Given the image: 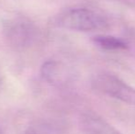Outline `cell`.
I'll list each match as a JSON object with an SVG mask.
<instances>
[{
    "mask_svg": "<svg viewBox=\"0 0 135 134\" xmlns=\"http://www.w3.org/2000/svg\"><path fill=\"white\" fill-rule=\"evenodd\" d=\"M92 87L100 94L135 106V89L112 75H97L92 80Z\"/></svg>",
    "mask_w": 135,
    "mask_h": 134,
    "instance_id": "cell-1",
    "label": "cell"
},
{
    "mask_svg": "<svg viewBox=\"0 0 135 134\" xmlns=\"http://www.w3.org/2000/svg\"><path fill=\"white\" fill-rule=\"evenodd\" d=\"M4 35L10 46L18 50L30 47L37 37V28L25 18H14L4 24Z\"/></svg>",
    "mask_w": 135,
    "mask_h": 134,
    "instance_id": "cell-2",
    "label": "cell"
},
{
    "mask_svg": "<svg viewBox=\"0 0 135 134\" xmlns=\"http://www.w3.org/2000/svg\"><path fill=\"white\" fill-rule=\"evenodd\" d=\"M60 27L77 31H91L103 29L106 21L98 14L86 8H74L58 19Z\"/></svg>",
    "mask_w": 135,
    "mask_h": 134,
    "instance_id": "cell-3",
    "label": "cell"
},
{
    "mask_svg": "<svg viewBox=\"0 0 135 134\" xmlns=\"http://www.w3.org/2000/svg\"><path fill=\"white\" fill-rule=\"evenodd\" d=\"M80 126L85 134H122L99 116L92 113L82 115Z\"/></svg>",
    "mask_w": 135,
    "mask_h": 134,
    "instance_id": "cell-4",
    "label": "cell"
},
{
    "mask_svg": "<svg viewBox=\"0 0 135 134\" xmlns=\"http://www.w3.org/2000/svg\"><path fill=\"white\" fill-rule=\"evenodd\" d=\"M93 41L98 47L108 51L124 50L128 48V44L123 39L112 36H96L93 39Z\"/></svg>",
    "mask_w": 135,
    "mask_h": 134,
    "instance_id": "cell-5",
    "label": "cell"
},
{
    "mask_svg": "<svg viewBox=\"0 0 135 134\" xmlns=\"http://www.w3.org/2000/svg\"><path fill=\"white\" fill-rule=\"evenodd\" d=\"M62 73V67L54 61L46 62L41 67V75L49 83H60Z\"/></svg>",
    "mask_w": 135,
    "mask_h": 134,
    "instance_id": "cell-6",
    "label": "cell"
},
{
    "mask_svg": "<svg viewBox=\"0 0 135 134\" xmlns=\"http://www.w3.org/2000/svg\"><path fill=\"white\" fill-rule=\"evenodd\" d=\"M0 134H4V133H3V131H2V130H1V129H0Z\"/></svg>",
    "mask_w": 135,
    "mask_h": 134,
    "instance_id": "cell-7",
    "label": "cell"
}]
</instances>
